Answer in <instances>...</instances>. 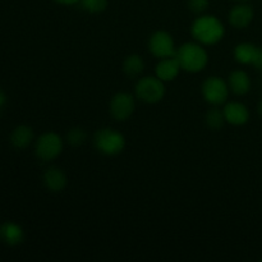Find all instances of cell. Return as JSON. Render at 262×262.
Returning a JSON list of instances; mask_svg holds the SVG:
<instances>
[{
	"label": "cell",
	"instance_id": "obj_19",
	"mask_svg": "<svg viewBox=\"0 0 262 262\" xmlns=\"http://www.w3.org/2000/svg\"><path fill=\"white\" fill-rule=\"evenodd\" d=\"M66 140H67V143H68V145L73 146V147H78V146L83 145V143L86 142L87 133H86V130L82 129V128H79V127L71 128V129L67 132Z\"/></svg>",
	"mask_w": 262,
	"mask_h": 262
},
{
	"label": "cell",
	"instance_id": "obj_9",
	"mask_svg": "<svg viewBox=\"0 0 262 262\" xmlns=\"http://www.w3.org/2000/svg\"><path fill=\"white\" fill-rule=\"evenodd\" d=\"M261 50L255 43L242 42L235 46L234 58L242 66L261 67Z\"/></svg>",
	"mask_w": 262,
	"mask_h": 262
},
{
	"label": "cell",
	"instance_id": "obj_14",
	"mask_svg": "<svg viewBox=\"0 0 262 262\" xmlns=\"http://www.w3.org/2000/svg\"><path fill=\"white\" fill-rule=\"evenodd\" d=\"M228 86L229 90L237 96H243V95L248 94L251 90V78L248 76L247 72L245 71H233L229 74V79H228Z\"/></svg>",
	"mask_w": 262,
	"mask_h": 262
},
{
	"label": "cell",
	"instance_id": "obj_25",
	"mask_svg": "<svg viewBox=\"0 0 262 262\" xmlns=\"http://www.w3.org/2000/svg\"><path fill=\"white\" fill-rule=\"evenodd\" d=\"M234 2H238V3H242V2H248V0H234Z\"/></svg>",
	"mask_w": 262,
	"mask_h": 262
},
{
	"label": "cell",
	"instance_id": "obj_16",
	"mask_svg": "<svg viewBox=\"0 0 262 262\" xmlns=\"http://www.w3.org/2000/svg\"><path fill=\"white\" fill-rule=\"evenodd\" d=\"M33 141V130L28 125H18L10 133V143L18 150L28 147Z\"/></svg>",
	"mask_w": 262,
	"mask_h": 262
},
{
	"label": "cell",
	"instance_id": "obj_8",
	"mask_svg": "<svg viewBox=\"0 0 262 262\" xmlns=\"http://www.w3.org/2000/svg\"><path fill=\"white\" fill-rule=\"evenodd\" d=\"M135 97L128 92H118L113 96L109 104L110 115L118 122L129 119L135 113Z\"/></svg>",
	"mask_w": 262,
	"mask_h": 262
},
{
	"label": "cell",
	"instance_id": "obj_10",
	"mask_svg": "<svg viewBox=\"0 0 262 262\" xmlns=\"http://www.w3.org/2000/svg\"><path fill=\"white\" fill-rule=\"evenodd\" d=\"M253 17H255L253 8L246 2H242L230 9L229 23L234 28L242 30V28L248 27L252 23Z\"/></svg>",
	"mask_w": 262,
	"mask_h": 262
},
{
	"label": "cell",
	"instance_id": "obj_24",
	"mask_svg": "<svg viewBox=\"0 0 262 262\" xmlns=\"http://www.w3.org/2000/svg\"><path fill=\"white\" fill-rule=\"evenodd\" d=\"M258 113H260V115L262 117V100L260 104H258Z\"/></svg>",
	"mask_w": 262,
	"mask_h": 262
},
{
	"label": "cell",
	"instance_id": "obj_17",
	"mask_svg": "<svg viewBox=\"0 0 262 262\" xmlns=\"http://www.w3.org/2000/svg\"><path fill=\"white\" fill-rule=\"evenodd\" d=\"M145 69V61L142 60L140 55L137 54H130L125 58L124 63H123V71L130 78H136L140 76Z\"/></svg>",
	"mask_w": 262,
	"mask_h": 262
},
{
	"label": "cell",
	"instance_id": "obj_15",
	"mask_svg": "<svg viewBox=\"0 0 262 262\" xmlns=\"http://www.w3.org/2000/svg\"><path fill=\"white\" fill-rule=\"evenodd\" d=\"M0 239L8 246H18L25 239V233L18 224L7 222L0 225Z\"/></svg>",
	"mask_w": 262,
	"mask_h": 262
},
{
	"label": "cell",
	"instance_id": "obj_4",
	"mask_svg": "<svg viewBox=\"0 0 262 262\" xmlns=\"http://www.w3.org/2000/svg\"><path fill=\"white\" fill-rule=\"evenodd\" d=\"M136 96L146 104L160 102L165 96V84L158 77H143L136 84Z\"/></svg>",
	"mask_w": 262,
	"mask_h": 262
},
{
	"label": "cell",
	"instance_id": "obj_3",
	"mask_svg": "<svg viewBox=\"0 0 262 262\" xmlns=\"http://www.w3.org/2000/svg\"><path fill=\"white\" fill-rule=\"evenodd\" d=\"M94 145L99 152L107 156H115L124 150L125 137L112 128H102L95 133Z\"/></svg>",
	"mask_w": 262,
	"mask_h": 262
},
{
	"label": "cell",
	"instance_id": "obj_22",
	"mask_svg": "<svg viewBox=\"0 0 262 262\" xmlns=\"http://www.w3.org/2000/svg\"><path fill=\"white\" fill-rule=\"evenodd\" d=\"M54 2L61 5H74L77 4V3L81 2V0H54Z\"/></svg>",
	"mask_w": 262,
	"mask_h": 262
},
{
	"label": "cell",
	"instance_id": "obj_26",
	"mask_svg": "<svg viewBox=\"0 0 262 262\" xmlns=\"http://www.w3.org/2000/svg\"><path fill=\"white\" fill-rule=\"evenodd\" d=\"M261 67H262V50H261Z\"/></svg>",
	"mask_w": 262,
	"mask_h": 262
},
{
	"label": "cell",
	"instance_id": "obj_12",
	"mask_svg": "<svg viewBox=\"0 0 262 262\" xmlns=\"http://www.w3.org/2000/svg\"><path fill=\"white\" fill-rule=\"evenodd\" d=\"M181 69L182 68L176 56H171V58L160 59L155 68V74L159 79H161L165 83V82L174 81L178 77Z\"/></svg>",
	"mask_w": 262,
	"mask_h": 262
},
{
	"label": "cell",
	"instance_id": "obj_5",
	"mask_svg": "<svg viewBox=\"0 0 262 262\" xmlns=\"http://www.w3.org/2000/svg\"><path fill=\"white\" fill-rule=\"evenodd\" d=\"M36 155L43 161H51L58 158L63 151V140L55 132H46L36 141Z\"/></svg>",
	"mask_w": 262,
	"mask_h": 262
},
{
	"label": "cell",
	"instance_id": "obj_11",
	"mask_svg": "<svg viewBox=\"0 0 262 262\" xmlns=\"http://www.w3.org/2000/svg\"><path fill=\"white\" fill-rule=\"evenodd\" d=\"M227 123L232 125H243L250 120V110L245 104L238 101L228 102L223 109Z\"/></svg>",
	"mask_w": 262,
	"mask_h": 262
},
{
	"label": "cell",
	"instance_id": "obj_7",
	"mask_svg": "<svg viewBox=\"0 0 262 262\" xmlns=\"http://www.w3.org/2000/svg\"><path fill=\"white\" fill-rule=\"evenodd\" d=\"M148 50L159 59L176 56L177 49L173 36L166 31H156L148 40Z\"/></svg>",
	"mask_w": 262,
	"mask_h": 262
},
{
	"label": "cell",
	"instance_id": "obj_6",
	"mask_svg": "<svg viewBox=\"0 0 262 262\" xmlns=\"http://www.w3.org/2000/svg\"><path fill=\"white\" fill-rule=\"evenodd\" d=\"M202 96L209 104L223 105L228 100L229 86L227 82L220 77H209L202 83Z\"/></svg>",
	"mask_w": 262,
	"mask_h": 262
},
{
	"label": "cell",
	"instance_id": "obj_13",
	"mask_svg": "<svg viewBox=\"0 0 262 262\" xmlns=\"http://www.w3.org/2000/svg\"><path fill=\"white\" fill-rule=\"evenodd\" d=\"M43 184L50 192L59 193L66 189L68 179H67L66 173L60 168L51 166L43 173Z\"/></svg>",
	"mask_w": 262,
	"mask_h": 262
},
{
	"label": "cell",
	"instance_id": "obj_23",
	"mask_svg": "<svg viewBox=\"0 0 262 262\" xmlns=\"http://www.w3.org/2000/svg\"><path fill=\"white\" fill-rule=\"evenodd\" d=\"M5 101H7V97H5V94L3 92V90L0 89V109L5 105Z\"/></svg>",
	"mask_w": 262,
	"mask_h": 262
},
{
	"label": "cell",
	"instance_id": "obj_20",
	"mask_svg": "<svg viewBox=\"0 0 262 262\" xmlns=\"http://www.w3.org/2000/svg\"><path fill=\"white\" fill-rule=\"evenodd\" d=\"M81 7L89 13H101L106 9L107 0H81Z\"/></svg>",
	"mask_w": 262,
	"mask_h": 262
},
{
	"label": "cell",
	"instance_id": "obj_18",
	"mask_svg": "<svg viewBox=\"0 0 262 262\" xmlns=\"http://www.w3.org/2000/svg\"><path fill=\"white\" fill-rule=\"evenodd\" d=\"M227 123L224 117V112L220 109H210L206 114V124L210 129L212 130H219L222 129L223 125Z\"/></svg>",
	"mask_w": 262,
	"mask_h": 262
},
{
	"label": "cell",
	"instance_id": "obj_1",
	"mask_svg": "<svg viewBox=\"0 0 262 262\" xmlns=\"http://www.w3.org/2000/svg\"><path fill=\"white\" fill-rule=\"evenodd\" d=\"M191 33L201 45H216L225 35V27L215 15H201L192 23Z\"/></svg>",
	"mask_w": 262,
	"mask_h": 262
},
{
	"label": "cell",
	"instance_id": "obj_2",
	"mask_svg": "<svg viewBox=\"0 0 262 262\" xmlns=\"http://www.w3.org/2000/svg\"><path fill=\"white\" fill-rule=\"evenodd\" d=\"M176 58L183 71L199 73L204 71L209 61V55L201 43L186 42L177 49Z\"/></svg>",
	"mask_w": 262,
	"mask_h": 262
},
{
	"label": "cell",
	"instance_id": "obj_21",
	"mask_svg": "<svg viewBox=\"0 0 262 262\" xmlns=\"http://www.w3.org/2000/svg\"><path fill=\"white\" fill-rule=\"evenodd\" d=\"M210 2L209 0H188V8L191 12L196 13V14H201L205 10L209 8Z\"/></svg>",
	"mask_w": 262,
	"mask_h": 262
}]
</instances>
